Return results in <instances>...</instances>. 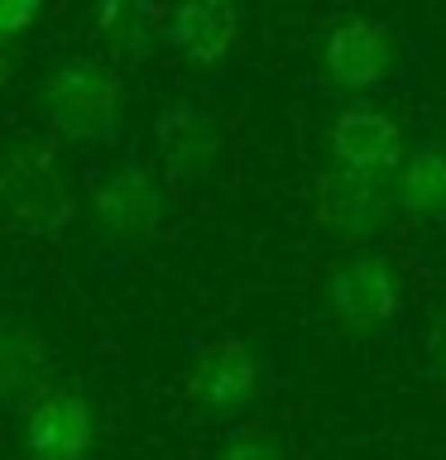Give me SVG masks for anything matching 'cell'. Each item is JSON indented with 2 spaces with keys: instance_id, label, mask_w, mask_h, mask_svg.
Wrapping results in <instances>:
<instances>
[{
  "instance_id": "cell-13",
  "label": "cell",
  "mask_w": 446,
  "mask_h": 460,
  "mask_svg": "<svg viewBox=\"0 0 446 460\" xmlns=\"http://www.w3.org/2000/svg\"><path fill=\"white\" fill-rule=\"evenodd\" d=\"M394 197L408 221L446 226V139L442 135L417 139L408 149L403 168L394 172Z\"/></svg>"
},
{
  "instance_id": "cell-6",
  "label": "cell",
  "mask_w": 446,
  "mask_h": 460,
  "mask_svg": "<svg viewBox=\"0 0 446 460\" xmlns=\"http://www.w3.org/2000/svg\"><path fill=\"white\" fill-rule=\"evenodd\" d=\"M403 34L379 14H345L322 39V72L336 92L365 96L398 77Z\"/></svg>"
},
{
  "instance_id": "cell-1",
  "label": "cell",
  "mask_w": 446,
  "mask_h": 460,
  "mask_svg": "<svg viewBox=\"0 0 446 460\" xmlns=\"http://www.w3.org/2000/svg\"><path fill=\"white\" fill-rule=\"evenodd\" d=\"M43 120L63 144L92 154H111L120 144V115H125V92L115 67L96 58H63L39 86Z\"/></svg>"
},
{
  "instance_id": "cell-4",
  "label": "cell",
  "mask_w": 446,
  "mask_h": 460,
  "mask_svg": "<svg viewBox=\"0 0 446 460\" xmlns=\"http://www.w3.org/2000/svg\"><path fill=\"white\" fill-rule=\"evenodd\" d=\"M326 312L341 331L355 336H379L394 331L403 316V279L394 269V259H384L379 250H360L345 254L336 269L326 273Z\"/></svg>"
},
{
  "instance_id": "cell-8",
  "label": "cell",
  "mask_w": 446,
  "mask_h": 460,
  "mask_svg": "<svg viewBox=\"0 0 446 460\" xmlns=\"http://www.w3.org/2000/svg\"><path fill=\"white\" fill-rule=\"evenodd\" d=\"M259 388H264V365L250 350V341L230 336H207L192 355V369H187V398L197 402L201 412L211 417H240L254 408Z\"/></svg>"
},
{
  "instance_id": "cell-7",
  "label": "cell",
  "mask_w": 446,
  "mask_h": 460,
  "mask_svg": "<svg viewBox=\"0 0 446 460\" xmlns=\"http://www.w3.org/2000/svg\"><path fill=\"white\" fill-rule=\"evenodd\" d=\"M331 168L370 172V178H394L408 158V139H403L398 115L370 96H345L326 129Z\"/></svg>"
},
{
  "instance_id": "cell-3",
  "label": "cell",
  "mask_w": 446,
  "mask_h": 460,
  "mask_svg": "<svg viewBox=\"0 0 446 460\" xmlns=\"http://www.w3.org/2000/svg\"><path fill=\"white\" fill-rule=\"evenodd\" d=\"M0 192H5L14 230H24L29 240H63L77 221V197H72V182L58 164L53 139H14L5 154Z\"/></svg>"
},
{
  "instance_id": "cell-18",
  "label": "cell",
  "mask_w": 446,
  "mask_h": 460,
  "mask_svg": "<svg viewBox=\"0 0 446 460\" xmlns=\"http://www.w3.org/2000/svg\"><path fill=\"white\" fill-rule=\"evenodd\" d=\"M211 5H230V10H236V0H211Z\"/></svg>"
},
{
  "instance_id": "cell-15",
  "label": "cell",
  "mask_w": 446,
  "mask_h": 460,
  "mask_svg": "<svg viewBox=\"0 0 446 460\" xmlns=\"http://www.w3.org/2000/svg\"><path fill=\"white\" fill-rule=\"evenodd\" d=\"M216 460H288V451L279 441L269 437V431H240V437H230Z\"/></svg>"
},
{
  "instance_id": "cell-10",
  "label": "cell",
  "mask_w": 446,
  "mask_h": 460,
  "mask_svg": "<svg viewBox=\"0 0 446 460\" xmlns=\"http://www.w3.org/2000/svg\"><path fill=\"white\" fill-rule=\"evenodd\" d=\"M221 149V125L201 101L183 96L154 120V168L164 172L168 192L192 187Z\"/></svg>"
},
{
  "instance_id": "cell-11",
  "label": "cell",
  "mask_w": 446,
  "mask_h": 460,
  "mask_svg": "<svg viewBox=\"0 0 446 460\" xmlns=\"http://www.w3.org/2000/svg\"><path fill=\"white\" fill-rule=\"evenodd\" d=\"M240 39V14L230 5H211V0H173L164 10V49L178 53L192 67H216L236 49Z\"/></svg>"
},
{
  "instance_id": "cell-5",
  "label": "cell",
  "mask_w": 446,
  "mask_h": 460,
  "mask_svg": "<svg viewBox=\"0 0 446 460\" xmlns=\"http://www.w3.org/2000/svg\"><path fill=\"white\" fill-rule=\"evenodd\" d=\"M394 211H398L394 178L326 168L312 182V226L341 244H374Z\"/></svg>"
},
{
  "instance_id": "cell-12",
  "label": "cell",
  "mask_w": 446,
  "mask_h": 460,
  "mask_svg": "<svg viewBox=\"0 0 446 460\" xmlns=\"http://www.w3.org/2000/svg\"><path fill=\"white\" fill-rule=\"evenodd\" d=\"M49 374H53L49 341L39 331H29L24 322H5V336H0V384H5V408L14 417H24L53 388Z\"/></svg>"
},
{
  "instance_id": "cell-17",
  "label": "cell",
  "mask_w": 446,
  "mask_h": 460,
  "mask_svg": "<svg viewBox=\"0 0 446 460\" xmlns=\"http://www.w3.org/2000/svg\"><path fill=\"white\" fill-rule=\"evenodd\" d=\"M423 369L432 384H446V302L432 312L427 336H423Z\"/></svg>"
},
{
  "instance_id": "cell-9",
  "label": "cell",
  "mask_w": 446,
  "mask_h": 460,
  "mask_svg": "<svg viewBox=\"0 0 446 460\" xmlns=\"http://www.w3.org/2000/svg\"><path fill=\"white\" fill-rule=\"evenodd\" d=\"M29 460H86L96 451V408L77 384H53L20 417Z\"/></svg>"
},
{
  "instance_id": "cell-2",
  "label": "cell",
  "mask_w": 446,
  "mask_h": 460,
  "mask_svg": "<svg viewBox=\"0 0 446 460\" xmlns=\"http://www.w3.org/2000/svg\"><path fill=\"white\" fill-rule=\"evenodd\" d=\"M82 192L111 240H144L168 216V182L139 149L86 154Z\"/></svg>"
},
{
  "instance_id": "cell-16",
  "label": "cell",
  "mask_w": 446,
  "mask_h": 460,
  "mask_svg": "<svg viewBox=\"0 0 446 460\" xmlns=\"http://www.w3.org/2000/svg\"><path fill=\"white\" fill-rule=\"evenodd\" d=\"M49 0H0V29H5V43H20L29 29L43 20Z\"/></svg>"
},
{
  "instance_id": "cell-14",
  "label": "cell",
  "mask_w": 446,
  "mask_h": 460,
  "mask_svg": "<svg viewBox=\"0 0 446 460\" xmlns=\"http://www.w3.org/2000/svg\"><path fill=\"white\" fill-rule=\"evenodd\" d=\"M92 29L115 58H144L154 39H164V14L158 0H92Z\"/></svg>"
}]
</instances>
